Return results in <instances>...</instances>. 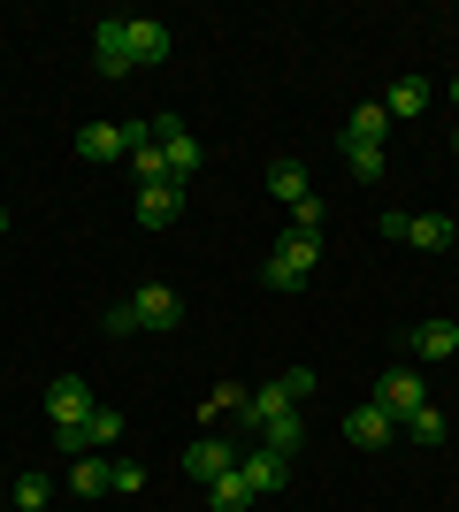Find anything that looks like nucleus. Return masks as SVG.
<instances>
[{"instance_id":"8","label":"nucleus","mask_w":459,"mask_h":512,"mask_svg":"<svg viewBox=\"0 0 459 512\" xmlns=\"http://www.w3.org/2000/svg\"><path fill=\"white\" fill-rule=\"evenodd\" d=\"M153 138H161V161H169V184H184V176L199 169V161H207V153H199V138L184 123H176V115H161V123H153Z\"/></svg>"},{"instance_id":"9","label":"nucleus","mask_w":459,"mask_h":512,"mask_svg":"<svg viewBox=\"0 0 459 512\" xmlns=\"http://www.w3.org/2000/svg\"><path fill=\"white\" fill-rule=\"evenodd\" d=\"M238 474H245V490H253V497H276L291 482V459L261 444V451H238Z\"/></svg>"},{"instance_id":"3","label":"nucleus","mask_w":459,"mask_h":512,"mask_svg":"<svg viewBox=\"0 0 459 512\" xmlns=\"http://www.w3.org/2000/svg\"><path fill=\"white\" fill-rule=\"evenodd\" d=\"M138 146H153V123H85L77 130V161H123Z\"/></svg>"},{"instance_id":"10","label":"nucleus","mask_w":459,"mask_h":512,"mask_svg":"<svg viewBox=\"0 0 459 512\" xmlns=\"http://www.w3.org/2000/svg\"><path fill=\"white\" fill-rule=\"evenodd\" d=\"M46 413H54V428H77L85 413H100V398H92L85 375H62V383L46 390Z\"/></svg>"},{"instance_id":"13","label":"nucleus","mask_w":459,"mask_h":512,"mask_svg":"<svg viewBox=\"0 0 459 512\" xmlns=\"http://www.w3.org/2000/svg\"><path fill=\"white\" fill-rule=\"evenodd\" d=\"M238 467V451L222 444V436H199L192 451H184V474H192V482H215V474H230Z\"/></svg>"},{"instance_id":"31","label":"nucleus","mask_w":459,"mask_h":512,"mask_svg":"<svg viewBox=\"0 0 459 512\" xmlns=\"http://www.w3.org/2000/svg\"><path fill=\"white\" fill-rule=\"evenodd\" d=\"M452 39H459V16H452Z\"/></svg>"},{"instance_id":"24","label":"nucleus","mask_w":459,"mask_h":512,"mask_svg":"<svg viewBox=\"0 0 459 512\" xmlns=\"http://www.w3.org/2000/svg\"><path fill=\"white\" fill-rule=\"evenodd\" d=\"M398 428H406V436H414V444H444V428H452V421H444L437 406H421L414 421H398Z\"/></svg>"},{"instance_id":"12","label":"nucleus","mask_w":459,"mask_h":512,"mask_svg":"<svg viewBox=\"0 0 459 512\" xmlns=\"http://www.w3.org/2000/svg\"><path fill=\"white\" fill-rule=\"evenodd\" d=\"M131 306H138V329H176V321H184V299H176L169 283H146Z\"/></svg>"},{"instance_id":"6","label":"nucleus","mask_w":459,"mask_h":512,"mask_svg":"<svg viewBox=\"0 0 459 512\" xmlns=\"http://www.w3.org/2000/svg\"><path fill=\"white\" fill-rule=\"evenodd\" d=\"M108 444H123V413L115 406L85 413L77 428H54V451H108Z\"/></svg>"},{"instance_id":"20","label":"nucleus","mask_w":459,"mask_h":512,"mask_svg":"<svg viewBox=\"0 0 459 512\" xmlns=\"http://www.w3.org/2000/svg\"><path fill=\"white\" fill-rule=\"evenodd\" d=\"M207 505H215V512H245V505H253L245 474H238V467H230V474H215V482H207Z\"/></svg>"},{"instance_id":"15","label":"nucleus","mask_w":459,"mask_h":512,"mask_svg":"<svg viewBox=\"0 0 459 512\" xmlns=\"http://www.w3.org/2000/svg\"><path fill=\"white\" fill-rule=\"evenodd\" d=\"M459 352V321H421L414 329V367L421 360H452Z\"/></svg>"},{"instance_id":"14","label":"nucleus","mask_w":459,"mask_h":512,"mask_svg":"<svg viewBox=\"0 0 459 512\" xmlns=\"http://www.w3.org/2000/svg\"><path fill=\"white\" fill-rule=\"evenodd\" d=\"M131 62H138V69H161V62H169V23L131 16Z\"/></svg>"},{"instance_id":"17","label":"nucleus","mask_w":459,"mask_h":512,"mask_svg":"<svg viewBox=\"0 0 459 512\" xmlns=\"http://www.w3.org/2000/svg\"><path fill=\"white\" fill-rule=\"evenodd\" d=\"M421 107H429V77H398V85L383 92V115H391V123H406V115H421Z\"/></svg>"},{"instance_id":"4","label":"nucleus","mask_w":459,"mask_h":512,"mask_svg":"<svg viewBox=\"0 0 459 512\" xmlns=\"http://www.w3.org/2000/svg\"><path fill=\"white\" fill-rule=\"evenodd\" d=\"M375 406L391 413V421H414L429 406V390H421V367H383L375 375Z\"/></svg>"},{"instance_id":"21","label":"nucleus","mask_w":459,"mask_h":512,"mask_svg":"<svg viewBox=\"0 0 459 512\" xmlns=\"http://www.w3.org/2000/svg\"><path fill=\"white\" fill-rule=\"evenodd\" d=\"M69 490H77V497L115 490V467H108V459H77V467H69Z\"/></svg>"},{"instance_id":"7","label":"nucleus","mask_w":459,"mask_h":512,"mask_svg":"<svg viewBox=\"0 0 459 512\" xmlns=\"http://www.w3.org/2000/svg\"><path fill=\"white\" fill-rule=\"evenodd\" d=\"M92 62H100V77H131V16H108L100 31H92Z\"/></svg>"},{"instance_id":"22","label":"nucleus","mask_w":459,"mask_h":512,"mask_svg":"<svg viewBox=\"0 0 459 512\" xmlns=\"http://www.w3.org/2000/svg\"><path fill=\"white\" fill-rule=\"evenodd\" d=\"M261 444H268V451H284V459H291V451L306 444V421H299V413H276V421L261 428Z\"/></svg>"},{"instance_id":"25","label":"nucleus","mask_w":459,"mask_h":512,"mask_svg":"<svg viewBox=\"0 0 459 512\" xmlns=\"http://www.w3.org/2000/svg\"><path fill=\"white\" fill-rule=\"evenodd\" d=\"M131 169H138V184H169V161H161V146H138V153H131Z\"/></svg>"},{"instance_id":"29","label":"nucleus","mask_w":459,"mask_h":512,"mask_svg":"<svg viewBox=\"0 0 459 512\" xmlns=\"http://www.w3.org/2000/svg\"><path fill=\"white\" fill-rule=\"evenodd\" d=\"M444 92H452V107H459V77H452V85H444Z\"/></svg>"},{"instance_id":"27","label":"nucleus","mask_w":459,"mask_h":512,"mask_svg":"<svg viewBox=\"0 0 459 512\" xmlns=\"http://www.w3.org/2000/svg\"><path fill=\"white\" fill-rule=\"evenodd\" d=\"M322 199H299V207H291V230H314V237H322Z\"/></svg>"},{"instance_id":"2","label":"nucleus","mask_w":459,"mask_h":512,"mask_svg":"<svg viewBox=\"0 0 459 512\" xmlns=\"http://www.w3.org/2000/svg\"><path fill=\"white\" fill-rule=\"evenodd\" d=\"M314 260H322V237H314V230H284V237H276V253H268V268H261L268 291H299V283L314 276Z\"/></svg>"},{"instance_id":"30","label":"nucleus","mask_w":459,"mask_h":512,"mask_svg":"<svg viewBox=\"0 0 459 512\" xmlns=\"http://www.w3.org/2000/svg\"><path fill=\"white\" fill-rule=\"evenodd\" d=\"M0 237H8V207H0Z\"/></svg>"},{"instance_id":"33","label":"nucleus","mask_w":459,"mask_h":512,"mask_svg":"<svg viewBox=\"0 0 459 512\" xmlns=\"http://www.w3.org/2000/svg\"><path fill=\"white\" fill-rule=\"evenodd\" d=\"M452 153H459V138H452Z\"/></svg>"},{"instance_id":"19","label":"nucleus","mask_w":459,"mask_h":512,"mask_svg":"<svg viewBox=\"0 0 459 512\" xmlns=\"http://www.w3.org/2000/svg\"><path fill=\"white\" fill-rule=\"evenodd\" d=\"M268 192L284 199V207H299V199H314V184H306L299 161H276V169H268Z\"/></svg>"},{"instance_id":"23","label":"nucleus","mask_w":459,"mask_h":512,"mask_svg":"<svg viewBox=\"0 0 459 512\" xmlns=\"http://www.w3.org/2000/svg\"><path fill=\"white\" fill-rule=\"evenodd\" d=\"M8 497H16L23 512H46V497H54V482H46V474H16V482H8Z\"/></svg>"},{"instance_id":"28","label":"nucleus","mask_w":459,"mask_h":512,"mask_svg":"<svg viewBox=\"0 0 459 512\" xmlns=\"http://www.w3.org/2000/svg\"><path fill=\"white\" fill-rule=\"evenodd\" d=\"M131 329H138V306L123 299V306H115V314H108V337H131Z\"/></svg>"},{"instance_id":"26","label":"nucleus","mask_w":459,"mask_h":512,"mask_svg":"<svg viewBox=\"0 0 459 512\" xmlns=\"http://www.w3.org/2000/svg\"><path fill=\"white\" fill-rule=\"evenodd\" d=\"M345 161H352V176H360V184H375V176H383V146H345Z\"/></svg>"},{"instance_id":"5","label":"nucleus","mask_w":459,"mask_h":512,"mask_svg":"<svg viewBox=\"0 0 459 512\" xmlns=\"http://www.w3.org/2000/svg\"><path fill=\"white\" fill-rule=\"evenodd\" d=\"M383 237H398V245H421V253H444V245H452V222H444V214H383Z\"/></svg>"},{"instance_id":"32","label":"nucleus","mask_w":459,"mask_h":512,"mask_svg":"<svg viewBox=\"0 0 459 512\" xmlns=\"http://www.w3.org/2000/svg\"><path fill=\"white\" fill-rule=\"evenodd\" d=\"M452 253H459V237H452Z\"/></svg>"},{"instance_id":"16","label":"nucleus","mask_w":459,"mask_h":512,"mask_svg":"<svg viewBox=\"0 0 459 512\" xmlns=\"http://www.w3.org/2000/svg\"><path fill=\"white\" fill-rule=\"evenodd\" d=\"M391 428H398V421H391L383 406H375V398L345 413V436H352V444H391Z\"/></svg>"},{"instance_id":"18","label":"nucleus","mask_w":459,"mask_h":512,"mask_svg":"<svg viewBox=\"0 0 459 512\" xmlns=\"http://www.w3.org/2000/svg\"><path fill=\"white\" fill-rule=\"evenodd\" d=\"M383 130H391V115H383V100H368V107H352L345 146H383Z\"/></svg>"},{"instance_id":"1","label":"nucleus","mask_w":459,"mask_h":512,"mask_svg":"<svg viewBox=\"0 0 459 512\" xmlns=\"http://www.w3.org/2000/svg\"><path fill=\"white\" fill-rule=\"evenodd\" d=\"M306 390H314V367H291V375H276V383L245 390V413H238V421L253 428V436H261V428L276 421V413H299V398H306Z\"/></svg>"},{"instance_id":"11","label":"nucleus","mask_w":459,"mask_h":512,"mask_svg":"<svg viewBox=\"0 0 459 512\" xmlns=\"http://www.w3.org/2000/svg\"><path fill=\"white\" fill-rule=\"evenodd\" d=\"M176 214H184V184H138V222L146 230H169Z\"/></svg>"}]
</instances>
